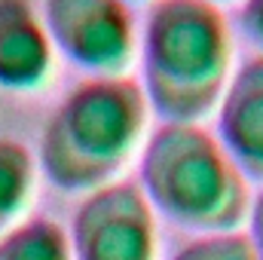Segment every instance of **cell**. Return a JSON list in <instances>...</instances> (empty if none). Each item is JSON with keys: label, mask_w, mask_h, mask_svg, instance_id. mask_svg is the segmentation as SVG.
<instances>
[{"label": "cell", "mask_w": 263, "mask_h": 260, "mask_svg": "<svg viewBox=\"0 0 263 260\" xmlns=\"http://www.w3.org/2000/svg\"><path fill=\"white\" fill-rule=\"evenodd\" d=\"M147 132L150 104L138 77H83L43 123L37 169L65 193H92L123 178Z\"/></svg>", "instance_id": "2"}, {"label": "cell", "mask_w": 263, "mask_h": 260, "mask_svg": "<svg viewBox=\"0 0 263 260\" xmlns=\"http://www.w3.org/2000/svg\"><path fill=\"white\" fill-rule=\"evenodd\" d=\"M214 135L245 178L263 184V52L236 65L214 107Z\"/></svg>", "instance_id": "6"}, {"label": "cell", "mask_w": 263, "mask_h": 260, "mask_svg": "<svg viewBox=\"0 0 263 260\" xmlns=\"http://www.w3.org/2000/svg\"><path fill=\"white\" fill-rule=\"evenodd\" d=\"M0 260H73L67 227L49 214H25L0 233Z\"/></svg>", "instance_id": "9"}, {"label": "cell", "mask_w": 263, "mask_h": 260, "mask_svg": "<svg viewBox=\"0 0 263 260\" xmlns=\"http://www.w3.org/2000/svg\"><path fill=\"white\" fill-rule=\"evenodd\" d=\"M236 22H239L242 37L263 52V0H239Z\"/></svg>", "instance_id": "11"}, {"label": "cell", "mask_w": 263, "mask_h": 260, "mask_svg": "<svg viewBox=\"0 0 263 260\" xmlns=\"http://www.w3.org/2000/svg\"><path fill=\"white\" fill-rule=\"evenodd\" d=\"M138 187L156 217L193 236L242 230L251 181L205 123H156L138 153Z\"/></svg>", "instance_id": "3"}, {"label": "cell", "mask_w": 263, "mask_h": 260, "mask_svg": "<svg viewBox=\"0 0 263 260\" xmlns=\"http://www.w3.org/2000/svg\"><path fill=\"white\" fill-rule=\"evenodd\" d=\"M138 83L159 123H202L233 70L236 34L214 0H150L138 28Z\"/></svg>", "instance_id": "1"}, {"label": "cell", "mask_w": 263, "mask_h": 260, "mask_svg": "<svg viewBox=\"0 0 263 260\" xmlns=\"http://www.w3.org/2000/svg\"><path fill=\"white\" fill-rule=\"evenodd\" d=\"M55 46L34 0H0V89L40 92L55 73Z\"/></svg>", "instance_id": "7"}, {"label": "cell", "mask_w": 263, "mask_h": 260, "mask_svg": "<svg viewBox=\"0 0 263 260\" xmlns=\"http://www.w3.org/2000/svg\"><path fill=\"white\" fill-rule=\"evenodd\" d=\"M248 230H245V236L251 239V248H254V254L257 260H263V184L260 190L254 193L251 199V208H248Z\"/></svg>", "instance_id": "12"}, {"label": "cell", "mask_w": 263, "mask_h": 260, "mask_svg": "<svg viewBox=\"0 0 263 260\" xmlns=\"http://www.w3.org/2000/svg\"><path fill=\"white\" fill-rule=\"evenodd\" d=\"M67 236L73 260H159V217L132 178L83 193Z\"/></svg>", "instance_id": "5"}, {"label": "cell", "mask_w": 263, "mask_h": 260, "mask_svg": "<svg viewBox=\"0 0 263 260\" xmlns=\"http://www.w3.org/2000/svg\"><path fill=\"white\" fill-rule=\"evenodd\" d=\"M37 156L15 138H0V233L22 220L37 193Z\"/></svg>", "instance_id": "8"}, {"label": "cell", "mask_w": 263, "mask_h": 260, "mask_svg": "<svg viewBox=\"0 0 263 260\" xmlns=\"http://www.w3.org/2000/svg\"><path fill=\"white\" fill-rule=\"evenodd\" d=\"M214 3H220V6H223V3H236V0H214Z\"/></svg>", "instance_id": "13"}, {"label": "cell", "mask_w": 263, "mask_h": 260, "mask_svg": "<svg viewBox=\"0 0 263 260\" xmlns=\"http://www.w3.org/2000/svg\"><path fill=\"white\" fill-rule=\"evenodd\" d=\"M129 3H150V0H129Z\"/></svg>", "instance_id": "14"}, {"label": "cell", "mask_w": 263, "mask_h": 260, "mask_svg": "<svg viewBox=\"0 0 263 260\" xmlns=\"http://www.w3.org/2000/svg\"><path fill=\"white\" fill-rule=\"evenodd\" d=\"M168 260H257V254L242 230H230V233L193 236Z\"/></svg>", "instance_id": "10"}, {"label": "cell", "mask_w": 263, "mask_h": 260, "mask_svg": "<svg viewBox=\"0 0 263 260\" xmlns=\"http://www.w3.org/2000/svg\"><path fill=\"white\" fill-rule=\"evenodd\" d=\"M55 52L89 77H120L138 62V28L129 0H43Z\"/></svg>", "instance_id": "4"}]
</instances>
